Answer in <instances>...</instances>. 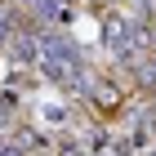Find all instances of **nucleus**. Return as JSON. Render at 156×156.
Here are the masks:
<instances>
[{
	"label": "nucleus",
	"mask_w": 156,
	"mask_h": 156,
	"mask_svg": "<svg viewBox=\"0 0 156 156\" xmlns=\"http://www.w3.org/2000/svg\"><path fill=\"white\" fill-rule=\"evenodd\" d=\"M40 67H45L49 80H80V54H76V45L67 36H45L40 40Z\"/></svg>",
	"instance_id": "f257e3e1"
},
{
	"label": "nucleus",
	"mask_w": 156,
	"mask_h": 156,
	"mask_svg": "<svg viewBox=\"0 0 156 156\" xmlns=\"http://www.w3.org/2000/svg\"><path fill=\"white\" fill-rule=\"evenodd\" d=\"M129 31H134V27H125V18H116V13H112V18H107V27H103L107 49H116V54H129Z\"/></svg>",
	"instance_id": "7ed1b4c3"
},
{
	"label": "nucleus",
	"mask_w": 156,
	"mask_h": 156,
	"mask_svg": "<svg viewBox=\"0 0 156 156\" xmlns=\"http://www.w3.org/2000/svg\"><path fill=\"white\" fill-rule=\"evenodd\" d=\"M9 54H13V62H40V36H31V31H13V40H9Z\"/></svg>",
	"instance_id": "f03ea898"
},
{
	"label": "nucleus",
	"mask_w": 156,
	"mask_h": 156,
	"mask_svg": "<svg viewBox=\"0 0 156 156\" xmlns=\"http://www.w3.org/2000/svg\"><path fill=\"white\" fill-rule=\"evenodd\" d=\"M23 5H27V0H23Z\"/></svg>",
	"instance_id": "423d86ee"
},
{
	"label": "nucleus",
	"mask_w": 156,
	"mask_h": 156,
	"mask_svg": "<svg viewBox=\"0 0 156 156\" xmlns=\"http://www.w3.org/2000/svg\"><path fill=\"white\" fill-rule=\"evenodd\" d=\"M152 156H156V152H152Z\"/></svg>",
	"instance_id": "0eeeda50"
},
{
	"label": "nucleus",
	"mask_w": 156,
	"mask_h": 156,
	"mask_svg": "<svg viewBox=\"0 0 156 156\" xmlns=\"http://www.w3.org/2000/svg\"><path fill=\"white\" fill-rule=\"evenodd\" d=\"M0 156H18V152H0Z\"/></svg>",
	"instance_id": "39448f33"
},
{
	"label": "nucleus",
	"mask_w": 156,
	"mask_h": 156,
	"mask_svg": "<svg viewBox=\"0 0 156 156\" xmlns=\"http://www.w3.org/2000/svg\"><path fill=\"white\" fill-rule=\"evenodd\" d=\"M13 27H18V13H13V9H0V45L13 40Z\"/></svg>",
	"instance_id": "20e7f679"
}]
</instances>
